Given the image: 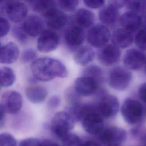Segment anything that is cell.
<instances>
[{"instance_id": "44", "label": "cell", "mask_w": 146, "mask_h": 146, "mask_svg": "<svg viewBox=\"0 0 146 146\" xmlns=\"http://www.w3.org/2000/svg\"><path fill=\"white\" fill-rule=\"evenodd\" d=\"M40 146H60L56 143L50 140H44L40 141Z\"/></svg>"}, {"instance_id": "18", "label": "cell", "mask_w": 146, "mask_h": 146, "mask_svg": "<svg viewBox=\"0 0 146 146\" xmlns=\"http://www.w3.org/2000/svg\"><path fill=\"white\" fill-rule=\"evenodd\" d=\"M22 27L27 35L35 37L44 30V22L39 15L32 14L25 19Z\"/></svg>"}, {"instance_id": "38", "label": "cell", "mask_w": 146, "mask_h": 146, "mask_svg": "<svg viewBox=\"0 0 146 146\" xmlns=\"http://www.w3.org/2000/svg\"><path fill=\"white\" fill-rule=\"evenodd\" d=\"M10 24L7 19L0 16V38L6 36L9 32Z\"/></svg>"}, {"instance_id": "5", "label": "cell", "mask_w": 146, "mask_h": 146, "mask_svg": "<svg viewBox=\"0 0 146 146\" xmlns=\"http://www.w3.org/2000/svg\"><path fill=\"white\" fill-rule=\"evenodd\" d=\"M111 37L110 30L103 24L92 26L86 34L87 40L89 44L94 47L99 48L107 44Z\"/></svg>"}, {"instance_id": "4", "label": "cell", "mask_w": 146, "mask_h": 146, "mask_svg": "<svg viewBox=\"0 0 146 146\" xmlns=\"http://www.w3.org/2000/svg\"><path fill=\"white\" fill-rule=\"evenodd\" d=\"M132 75L130 71L125 67L116 66L109 72L108 83L113 89L123 91L127 89L131 83Z\"/></svg>"}, {"instance_id": "43", "label": "cell", "mask_w": 146, "mask_h": 146, "mask_svg": "<svg viewBox=\"0 0 146 146\" xmlns=\"http://www.w3.org/2000/svg\"><path fill=\"white\" fill-rule=\"evenodd\" d=\"M5 112L6 111L3 106L2 105L1 103H0V128L3 125V124H4Z\"/></svg>"}, {"instance_id": "45", "label": "cell", "mask_w": 146, "mask_h": 146, "mask_svg": "<svg viewBox=\"0 0 146 146\" xmlns=\"http://www.w3.org/2000/svg\"><path fill=\"white\" fill-rule=\"evenodd\" d=\"M110 2L119 9L125 6V1H111Z\"/></svg>"}, {"instance_id": "27", "label": "cell", "mask_w": 146, "mask_h": 146, "mask_svg": "<svg viewBox=\"0 0 146 146\" xmlns=\"http://www.w3.org/2000/svg\"><path fill=\"white\" fill-rule=\"evenodd\" d=\"M15 79V73L10 67H0V86L10 87L14 83Z\"/></svg>"}, {"instance_id": "10", "label": "cell", "mask_w": 146, "mask_h": 146, "mask_svg": "<svg viewBox=\"0 0 146 146\" xmlns=\"http://www.w3.org/2000/svg\"><path fill=\"white\" fill-rule=\"evenodd\" d=\"M84 130L89 134L99 135L104 129L103 117L98 111H92L88 113L82 120Z\"/></svg>"}, {"instance_id": "49", "label": "cell", "mask_w": 146, "mask_h": 146, "mask_svg": "<svg viewBox=\"0 0 146 146\" xmlns=\"http://www.w3.org/2000/svg\"><path fill=\"white\" fill-rule=\"evenodd\" d=\"M133 146H146V144H139V145H133Z\"/></svg>"}, {"instance_id": "39", "label": "cell", "mask_w": 146, "mask_h": 146, "mask_svg": "<svg viewBox=\"0 0 146 146\" xmlns=\"http://www.w3.org/2000/svg\"><path fill=\"white\" fill-rule=\"evenodd\" d=\"M83 2L89 8L99 9L104 5L105 1L103 0H84Z\"/></svg>"}, {"instance_id": "21", "label": "cell", "mask_w": 146, "mask_h": 146, "mask_svg": "<svg viewBox=\"0 0 146 146\" xmlns=\"http://www.w3.org/2000/svg\"><path fill=\"white\" fill-rule=\"evenodd\" d=\"M133 33L122 28L115 29L112 34V44L119 48L129 47L134 41Z\"/></svg>"}, {"instance_id": "2", "label": "cell", "mask_w": 146, "mask_h": 146, "mask_svg": "<svg viewBox=\"0 0 146 146\" xmlns=\"http://www.w3.org/2000/svg\"><path fill=\"white\" fill-rule=\"evenodd\" d=\"M75 120L66 111L56 112L51 120V130L53 135L61 140L73 129Z\"/></svg>"}, {"instance_id": "25", "label": "cell", "mask_w": 146, "mask_h": 146, "mask_svg": "<svg viewBox=\"0 0 146 146\" xmlns=\"http://www.w3.org/2000/svg\"><path fill=\"white\" fill-rule=\"evenodd\" d=\"M26 95L30 102L33 103H39L46 98L47 91L44 87L32 85L26 88Z\"/></svg>"}, {"instance_id": "31", "label": "cell", "mask_w": 146, "mask_h": 146, "mask_svg": "<svg viewBox=\"0 0 146 146\" xmlns=\"http://www.w3.org/2000/svg\"><path fill=\"white\" fill-rule=\"evenodd\" d=\"M136 45L142 50H146V28L140 29L136 33L135 38Z\"/></svg>"}, {"instance_id": "17", "label": "cell", "mask_w": 146, "mask_h": 146, "mask_svg": "<svg viewBox=\"0 0 146 146\" xmlns=\"http://www.w3.org/2000/svg\"><path fill=\"white\" fill-rule=\"evenodd\" d=\"M119 23L121 28L133 33L141 26L143 18L140 14L128 11L120 16Z\"/></svg>"}, {"instance_id": "7", "label": "cell", "mask_w": 146, "mask_h": 146, "mask_svg": "<svg viewBox=\"0 0 146 146\" xmlns=\"http://www.w3.org/2000/svg\"><path fill=\"white\" fill-rule=\"evenodd\" d=\"M59 37L52 30H44L39 35L37 40V48L42 52H50L58 46Z\"/></svg>"}, {"instance_id": "32", "label": "cell", "mask_w": 146, "mask_h": 146, "mask_svg": "<svg viewBox=\"0 0 146 146\" xmlns=\"http://www.w3.org/2000/svg\"><path fill=\"white\" fill-rule=\"evenodd\" d=\"M62 141L63 146H80L82 143L79 136L71 133L67 135Z\"/></svg>"}, {"instance_id": "35", "label": "cell", "mask_w": 146, "mask_h": 146, "mask_svg": "<svg viewBox=\"0 0 146 146\" xmlns=\"http://www.w3.org/2000/svg\"><path fill=\"white\" fill-rule=\"evenodd\" d=\"M0 146H17L14 137L8 133H0Z\"/></svg>"}, {"instance_id": "24", "label": "cell", "mask_w": 146, "mask_h": 146, "mask_svg": "<svg viewBox=\"0 0 146 146\" xmlns=\"http://www.w3.org/2000/svg\"><path fill=\"white\" fill-rule=\"evenodd\" d=\"M95 53L93 49L88 46H82L75 52L74 60L76 63L80 66H86L94 58Z\"/></svg>"}, {"instance_id": "42", "label": "cell", "mask_w": 146, "mask_h": 146, "mask_svg": "<svg viewBox=\"0 0 146 146\" xmlns=\"http://www.w3.org/2000/svg\"><path fill=\"white\" fill-rule=\"evenodd\" d=\"M138 95L140 99L146 103V82L140 86L138 90Z\"/></svg>"}, {"instance_id": "16", "label": "cell", "mask_w": 146, "mask_h": 146, "mask_svg": "<svg viewBox=\"0 0 146 146\" xmlns=\"http://www.w3.org/2000/svg\"><path fill=\"white\" fill-rule=\"evenodd\" d=\"M99 86V84L94 79L86 76L78 78L74 83V88L82 96H89L94 94Z\"/></svg>"}, {"instance_id": "3", "label": "cell", "mask_w": 146, "mask_h": 146, "mask_svg": "<svg viewBox=\"0 0 146 146\" xmlns=\"http://www.w3.org/2000/svg\"><path fill=\"white\" fill-rule=\"evenodd\" d=\"M121 113L128 124L137 125L143 120L144 108L143 105L137 100L127 98L121 105Z\"/></svg>"}, {"instance_id": "26", "label": "cell", "mask_w": 146, "mask_h": 146, "mask_svg": "<svg viewBox=\"0 0 146 146\" xmlns=\"http://www.w3.org/2000/svg\"><path fill=\"white\" fill-rule=\"evenodd\" d=\"M32 9L44 16L52 9L57 6V2L51 0H35L30 1Z\"/></svg>"}, {"instance_id": "22", "label": "cell", "mask_w": 146, "mask_h": 146, "mask_svg": "<svg viewBox=\"0 0 146 146\" xmlns=\"http://www.w3.org/2000/svg\"><path fill=\"white\" fill-rule=\"evenodd\" d=\"M95 111H98V106L91 103H80L69 106L66 112L72 116L75 121H82L88 113Z\"/></svg>"}, {"instance_id": "50", "label": "cell", "mask_w": 146, "mask_h": 146, "mask_svg": "<svg viewBox=\"0 0 146 146\" xmlns=\"http://www.w3.org/2000/svg\"><path fill=\"white\" fill-rule=\"evenodd\" d=\"M145 72H146V63L145 64Z\"/></svg>"}, {"instance_id": "19", "label": "cell", "mask_w": 146, "mask_h": 146, "mask_svg": "<svg viewBox=\"0 0 146 146\" xmlns=\"http://www.w3.org/2000/svg\"><path fill=\"white\" fill-rule=\"evenodd\" d=\"M86 38L84 29L74 25H71L66 30L64 40L70 47H76L81 45Z\"/></svg>"}, {"instance_id": "20", "label": "cell", "mask_w": 146, "mask_h": 146, "mask_svg": "<svg viewBox=\"0 0 146 146\" xmlns=\"http://www.w3.org/2000/svg\"><path fill=\"white\" fill-rule=\"evenodd\" d=\"M72 25L81 28H89L93 26L95 22V15L90 10L81 8L77 10L71 18Z\"/></svg>"}, {"instance_id": "9", "label": "cell", "mask_w": 146, "mask_h": 146, "mask_svg": "<svg viewBox=\"0 0 146 146\" xmlns=\"http://www.w3.org/2000/svg\"><path fill=\"white\" fill-rule=\"evenodd\" d=\"M119 103L117 98L114 95L106 94L100 99L98 106L99 113L102 117L111 118L117 113Z\"/></svg>"}, {"instance_id": "14", "label": "cell", "mask_w": 146, "mask_h": 146, "mask_svg": "<svg viewBox=\"0 0 146 146\" xmlns=\"http://www.w3.org/2000/svg\"><path fill=\"white\" fill-rule=\"evenodd\" d=\"M43 17L47 26L52 30H59L63 28L68 21L67 15L57 7L50 10Z\"/></svg>"}, {"instance_id": "36", "label": "cell", "mask_w": 146, "mask_h": 146, "mask_svg": "<svg viewBox=\"0 0 146 146\" xmlns=\"http://www.w3.org/2000/svg\"><path fill=\"white\" fill-rule=\"evenodd\" d=\"M13 35L18 41L22 43L26 42L27 39V35L22 26L14 27L13 29Z\"/></svg>"}, {"instance_id": "48", "label": "cell", "mask_w": 146, "mask_h": 146, "mask_svg": "<svg viewBox=\"0 0 146 146\" xmlns=\"http://www.w3.org/2000/svg\"><path fill=\"white\" fill-rule=\"evenodd\" d=\"M104 146H120V145H118V144H108V145H106Z\"/></svg>"}, {"instance_id": "23", "label": "cell", "mask_w": 146, "mask_h": 146, "mask_svg": "<svg viewBox=\"0 0 146 146\" xmlns=\"http://www.w3.org/2000/svg\"><path fill=\"white\" fill-rule=\"evenodd\" d=\"M19 49L14 42H9L0 47V63L10 64L18 58Z\"/></svg>"}, {"instance_id": "34", "label": "cell", "mask_w": 146, "mask_h": 146, "mask_svg": "<svg viewBox=\"0 0 146 146\" xmlns=\"http://www.w3.org/2000/svg\"><path fill=\"white\" fill-rule=\"evenodd\" d=\"M56 2L60 9L68 12L74 11L79 4L77 0H60Z\"/></svg>"}, {"instance_id": "1", "label": "cell", "mask_w": 146, "mask_h": 146, "mask_svg": "<svg viewBox=\"0 0 146 146\" xmlns=\"http://www.w3.org/2000/svg\"><path fill=\"white\" fill-rule=\"evenodd\" d=\"M33 76L40 81H49L56 77L64 78L67 76V70L58 59L43 57L34 60L31 65Z\"/></svg>"}, {"instance_id": "41", "label": "cell", "mask_w": 146, "mask_h": 146, "mask_svg": "<svg viewBox=\"0 0 146 146\" xmlns=\"http://www.w3.org/2000/svg\"><path fill=\"white\" fill-rule=\"evenodd\" d=\"M40 141L35 138H27L22 140L19 146H40Z\"/></svg>"}, {"instance_id": "11", "label": "cell", "mask_w": 146, "mask_h": 146, "mask_svg": "<svg viewBox=\"0 0 146 146\" xmlns=\"http://www.w3.org/2000/svg\"><path fill=\"white\" fill-rule=\"evenodd\" d=\"M5 11L9 18L14 23H19L27 18L28 9L26 5L20 1H7Z\"/></svg>"}, {"instance_id": "47", "label": "cell", "mask_w": 146, "mask_h": 146, "mask_svg": "<svg viewBox=\"0 0 146 146\" xmlns=\"http://www.w3.org/2000/svg\"><path fill=\"white\" fill-rule=\"evenodd\" d=\"M143 22L144 23V24L145 25V27L146 28V11H145V13L144 15V18L143 20Z\"/></svg>"}, {"instance_id": "29", "label": "cell", "mask_w": 146, "mask_h": 146, "mask_svg": "<svg viewBox=\"0 0 146 146\" xmlns=\"http://www.w3.org/2000/svg\"><path fill=\"white\" fill-rule=\"evenodd\" d=\"M125 7L128 10V11L140 14V13L145 12L146 10V1H125Z\"/></svg>"}, {"instance_id": "46", "label": "cell", "mask_w": 146, "mask_h": 146, "mask_svg": "<svg viewBox=\"0 0 146 146\" xmlns=\"http://www.w3.org/2000/svg\"><path fill=\"white\" fill-rule=\"evenodd\" d=\"M80 146H100V145L96 141L88 140L85 141L84 143H82Z\"/></svg>"}, {"instance_id": "6", "label": "cell", "mask_w": 146, "mask_h": 146, "mask_svg": "<svg viewBox=\"0 0 146 146\" xmlns=\"http://www.w3.org/2000/svg\"><path fill=\"white\" fill-rule=\"evenodd\" d=\"M99 135L100 141L104 145L108 144L120 145L126 140L127 137L125 130L115 126L104 128Z\"/></svg>"}, {"instance_id": "13", "label": "cell", "mask_w": 146, "mask_h": 146, "mask_svg": "<svg viewBox=\"0 0 146 146\" xmlns=\"http://www.w3.org/2000/svg\"><path fill=\"white\" fill-rule=\"evenodd\" d=\"M2 105L7 113L14 114L17 113L22 106V97L20 93L16 91H8L2 96Z\"/></svg>"}, {"instance_id": "51", "label": "cell", "mask_w": 146, "mask_h": 146, "mask_svg": "<svg viewBox=\"0 0 146 146\" xmlns=\"http://www.w3.org/2000/svg\"><path fill=\"white\" fill-rule=\"evenodd\" d=\"M0 47H1V46H0Z\"/></svg>"}, {"instance_id": "30", "label": "cell", "mask_w": 146, "mask_h": 146, "mask_svg": "<svg viewBox=\"0 0 146 146\" xmlns=\"http://www.w3.org/2000/svg\"><path fill=\"white\" fill-rule=\"evenodd\" d=\"M65 97L70 106L76 105L80 103L81 96L76 91L74 87L69 88L66 90Z\"/></svg>"}, {"instance_id": "15", "label": "cell", "mask_w": 146, "mask_h": 146, "mask_svg": "<svg viewBox=\"0 0 146 146\" xmlns=\"http://www.w3.org/2000/svg\"><path fill=\"white\" fill-rule=\"evenodd\" d=\"M98 16L103 25L107 27L112 26L119 22V9L109 1L107 5H104L100 8Z\"/></svg>"}, {"instance_id": "40", "label": "cell", "mask_w": 146, "mask_h": 146, "mask_svg": "<svg viewBox=\"0 0 146 146\" xmlns=\"http://www.w3.org/2000/svg\"><path fill=\"white\" fill-rule=\"evenodd\" d=\"M60 103V98L58 96H52L47 102V107L50 110H54L59 106Z\"/></svg>"}, {"instance_id": "28", "label": "cell", "mask_w": 146, "mask_h": 146, "mask_svg": "<svg viewBox=\"0 0 146 146\" xmlns=\"http://www.w3.org/2000/svg\"><path fill=\"white\" fill-rule=\"evenodd\" d=\"M82 76L90 77L95 80L99 85L103 81V73L102 69L96 65H91L86 67L82 72Z\"/></svg>"}, {"instance_id": "37", "label": "cell", "mask_w": 146, "mask_h": 146, "mask_svg": "<svg viewBox=\"0 0 146 146\" xmlns=\"http://www.w3.org/2000/svg\"><path fill=\"white\" fill-rule=\"evenodd\" d=\"M36 55L37 53L35 50L32 48H29L23 52L21 55V59L23 63L33 62L36 57Z\"/></svg>"}, {"instance_id": "12", "label": "cell", "mask_w": 146, "mask_h": 146, "mask_svg": "<svg viewBox=\"0 0 146 146\" xmlns=\"http://www.w3.org/2000/svg\"><path fill=\"white\" fill-rule=\"evenodd\" d=\"M121 52L120 48L113 44H107L100 48L98 52V60L104 66H111L120 60Z\"/></svg>"}, {"instance_id": "8", "label": "cell", "mask_w": 146, "mask_h": 146, "mask_svg": "<svg viewBox=\"0 0 146 146\" xmlns=\"http://www.w3.org/2000/svg\"><path fill=\"white\" fill-rule=\"evenodd\" d=\"M123 61L127 69L139 70L146 63V55L140 50L130 48L125 52Z\"/></svg>"}, {"instance_id": "33", "label": "cell", "mask_w": 146, "mask_h": 146, "mask_svg": "<svg viewBox=\"0 0 146 146\" xmlns=\"http://www.w3.org/2000/svg\"><path fill=\"white\" fill-rule=\"evenodd\" d=\"M132 136L136 140L146 144V128L136 127L131 130Z\"/></svg>"}]
</instances>
